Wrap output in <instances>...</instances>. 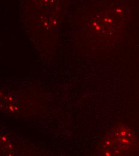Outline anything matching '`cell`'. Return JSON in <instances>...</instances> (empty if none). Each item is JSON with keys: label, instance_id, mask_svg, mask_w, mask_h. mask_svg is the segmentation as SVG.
<instances>
[{"label": "cell", "instance_id": "obj_1", "mask_svg": "<svg viewBox=\"0 0 139 156\" xmlns=\"http://www.w3.org/2000/svg\"><path fill=\"white\" fill-rule=\"evenodd\" d=\"M139 149V140L129 127L120 126L105 137L103 144L104 155H128Z\"/></svg>", "mask_w": 139, "mask_h": 156}]
</instances>
